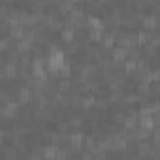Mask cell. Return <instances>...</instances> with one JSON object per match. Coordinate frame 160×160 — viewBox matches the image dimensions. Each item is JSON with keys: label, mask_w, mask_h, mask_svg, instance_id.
Masks as SVG:
<instances>
[{"label": "cell", "mask_w": 160, "mask_h": 160, "mask_svg": "<svg viewBox=\"0 0 160 160\" xmlns=\"http://www.w3.org/2000/svg\"><path fill=\"white\" fill-rule=\"evenodd\" d=\"M68 149L75 151V152H83V149H85V134L83 132H70Z\"/></svg>", "instance_id": "1"}, {"label": "cell", "mask_w": 160, "mask_h": 160, "mask_svg": "<svg viewBox=\"0 0 160 160\" xmlns=\"http://www.w3.org/2000/svg\"><path fill=\"white\" fill-rule=\"evenodd\" d=\"M21 104L17 100L13 102H8V104H2V108H0V115H2L4 121H10V119H15L17 117V111H19Z\"/></svg>", "instance_id": "2"}, {"label": "cell", "mask_w": 160, "mask_h": 160, "mask_svg": "<svg viewBox=\"0 0 160 160\" xmlns=\"http://www.w3.org/2000/svg\"><path fill=\"white\" fill-rule=\"evenodd\" d=\"M111 60H113V64H115L117 68H119V66L122 68V66H124V62L128 60V51H126V49H122V47H119V45H117V47H113V51H111Z\"/></svg>", "instance_id": "3"}, {"label": "cell", "mask_w": 160, "mask_h": 160, "mask_svg": "<svg viewBox=\"0 0 160 160\" xmlns=\"http://www.w3.org/2000/svg\"><path fill=\"white\" fill-rule=\"evenodd\" d=\"M32 98H34V92H32V89H30V87L21 85V87L17 89V102H19L21 106H28Z\"/></svg>", "instance_id": "4"}, {"label": "cell", "mask_w": 160, "mask_h": 160, "mask_svg": "<svg viewBox=\"0 0 160 160\" xmlns=\"http://www.w3.org/2000/svg\"><path fill=\"white\" fill-rule=\"evenodd\" d=\"M117 43V36L111 32V30H108V32H104V36H102V42H100V47L102 49H111L113 51V45Z\"/></svg>", "instance_id": "5"}, {"label": "cell", "mask_w": 160, "mask_h": 160, "mask_svg": "<svg viewBox=\"0 0 160 160\" xmlns=\"http://www.w3.org/2000/svg\"><path fill=\"white\" fill-rule=\"evenodd\" d=\"M152 149H154V145H152V143H149V141H138V147H136V151H138V156H139V158L151 156V154H152Z\"/></svg>", "instance_id": "6"}, {"label": "cell", "mask_w": 160, "mask_h": 160, "mask_svg": "<svg viewBox=\"0 0 160 160\" xmlns=\"http://www.w3.org/2000/svg\"><path fill=\"white\" fill-rule=\"evenodd\" d=\"M60 40H62L64 43H68V45H70L72 42H75V28L66 23V27H64L62 32H60Z\"/></svg>", "instance_id": "7"}, {"label": "cell", "mask_w": 160, "mask_h": 160, "mask_svg": "<svg viewBox=\"0 0 160 160\" xmlns=\"http://www.w3.org/2000/svg\"><path fill=\"white\" fill-rule=\"evenodd\" d=\"M58 149H60V147H57V145L49 143V145H43V151H42V154H43V158H45V160H55V158H57V152H58Z\"/></svg>", "instance_id": "8"}, {"label": "cell", "mask_w": 160, "mask_h": 160, "mask_svg": "<svg viewBox=\"0 0 160 160\" xmlns=\"http://www.w3.org/2000/svg\"><path fill=\"white\" fill-rule=\"evenodd\" d=\"M122 128H124L126 132H134L136 128H139V117H126Z\"/></svg>", "instance_id": "9"}, {"label": "cell", "mask_w": 160, "mask_h": 160, "mask_svg": "<svg viewBox=\"0 0 160 160\" xmlns=\"http://www.w3.org/2000/svg\"><path fill=\"white\" fill-rule=\"evenodd\" d=\"M83 122H85V117H83V115H77V113L70 115V119H68L70 128H81V126H83Z\"/></svg>", "instance_id": "10"}, {"label": "cell", "mask_w": 160, "mask_h": 160, "mask_svg": "<svg viewBox=\"0 0 160 160\" xmlns=\"http://www.w3.org/2000/svg\"><path fill=\"white\" fill-rule=\"evenodd\" d=\"M4 154H6V160H17L21 152L17 151L15 145H6V147H4Z\"/></svg>", "instance_id": "11"}, {"label": "cell", "mask_w": 160, "mask_h": 160, "mask_svg": "<svg viewBox=\"0 0 160 160\" xmlns=\"http://www.w3.org/2000/svg\"><path fill=\"white\" fill-rule=\"evenodd\" d=\"M70 89H72V79H58V81H57V91L58 92L66 94Z\"/></svg>", "instance_id": "12"}, {"label": "cell", "mask_w": 160, "mask_h": 160, "mask_svg": "<svg viewBox=\"0 0 160 160\" xmlns=\"http://www.w3.org/2000/svg\"><path fill=\"white\" fill-rule=\"evenodd\" d=\"M94 108H96V98H94L92 94L83 96V109H85V111H92Z\"/></svg>", "instance_id": "13"}, {"label": "cell", "mask_w": 160, "mask_h": 160, "mask_svg": "<svg viewBox=\"0 0 160 160\" xmlns=\"http://www.w3.org/2000/svg\"><path fill=\"white\" fill-rule=\"evenodd\" d=\"M139 126L151 132V130L156 126V124H154V121H152V115H151V117H139Z\"/></svg>", "instance_id": "14"}, {"label": "cell", "mask_w": 160, "mask_h": 160, "mask_svg": "<svg viewBox=\"0 0 160 160\" xmlns=\"http://www.w3.org/2000/svg\"><path fill=\"white\" fill-rule=\"evenodd\" d=\"M111 121H113L115 124H124V121H126V113L121 111V109H117V111L111 113Z\"/></svg>", "instance_id": "15"}, {"label": "cell", "mask_w": 160, "mask_h": 160, "mask_svg": "<svg viewBox=\"0 0 160 160\" xmlns=\"http://www.w3.org/2000/svg\"><path fill=\"white\" fill-rule=\"evenodd\" d=\"M49 6V2H45V0H36V2H30V12H45V8Z\"/></svg>", "instance_id": "16"}, {"label": "cell", "mask_w": 160, "mask_h": 160, "mask_svg": "<svg viewBox=\"0 0 160 160\" xmlns=\"http://www.w3.org/2000/svg\"><path fill=\"white\" fill-rule=\"evenodd\" d=\"M70 108L73 109H83V96H72L70 98Z\"/></svg>", "instance_id": "17"}, {"label": "cell", "mask_w": 160, "mask_h": 160, "mask_svg": "<svg viewBox=\"0 0 160 160\" xmlns=\"http://www.w3.org/2000/svg\"><path fill=\"white\" fill-rule=\"evenodd\" d=\"M109 98H96V108L94 109H98V111H108V108H109Z\"/></svg>", "instance_id": "18"}, {"label": "cell", "mask_w": 160, "mask_h": 160, "mask_svg": "<svg viewBox=\"0 0 160 160\" xmlns=\"http://www.w3.org/2000/svg\"><path fill=\"white\" fill-rule=\"evenodd\" d=\"M57 132H58L60 136H68V134H70V124H68V121L57 122Z\"/></svg>", "instance_id": "19"}, {"label": "cell", "mask_w": 160, "mask_h": 160, "mask_svg": "<svg viewBox=\"0 0 160 160\" xmlns=\"http://www.w3.org/2000/svg\"><path fill=\"white\" fill-rule=\"evenodd\" d=\"M141 58V51H139V47L136 45V47H132V49H128V60H139Z\"/></svg>", "instance_id": "20"}, {"label": "cell", "mask_w": 160, "mask_h": 160, "mask_svg": "<svg viewBox=\"0 0 160 160\" xmlns=\"http://www.w3.org/2000/svg\"><path fill=\"white\" fill-rule=\"evenodd\" d=\"M143 51H145V55H151V57H154V55H156V47H154L151 42L143 45Z\"/></svg>", "instance_id": "21"}, {"label": "cell", "mask_w": 160, "mask_h": 160, "mask_svg": "<svg viewBox=\"0 0 160 160\" xmlns=\"http://www.w3.org/2000/svg\"><path fill=\"white\" fill-rule=\"evenodd\" d=\"M151 79L154 83H160V68H154V70H151Z\"/></svg>", "instance_id": "22"}, {"label": "cell", "mask_w": 160, "mask_h": 160, "mask_svg": "<svg viewBox=\"0 0 160 160\" xmlns=\"http://www.w3.org/2000/svg\"><path fill=\"white\" fill-rule=\"evenodd\" d=\"M94 158H96V156H94L91 151H83V152H81V160H94Z\"/></svg>", "instance_id": "23"}, {"label": "cell", "mask_w": 160, "mask_h": 160, "mask_svg": "<svg viewBox=\"0 0 160 160\" xmlns=\"http://www.w3.org/2000/svg\"><path fill=\"white\" fill-rule=\"evenodd\" d=\"M151 89H152V94H160V83H154Z\"/></svg>", "instance_id": "24"}]
</instances>
